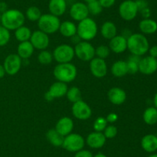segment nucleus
<instances>
[{"mask_svg":"<svg viewBox=\"0 0 157 157\" xmlns=\"http://www.w3.org/2000/svg\"><path fill=\"white\" fill-rule=\"evenodd\" d=\"M83 1L84 2V3H85V4H89V3L93 2L96 1V0H83Z\"/></svg>","mask_w":157,"mask_h":157,"instance_id":"obj_51","label":"nucleus"},{"mask_svg":"<svg viewBox=\"0 0 157 157\" xmlns=\"http://www.w3.org/2000/svg\"><path fill=\"white\" fill-rule=\"evenodd\" d=\"M148 157H157V153H153L150 155H149Z\"/></svg>","mask_w":157,"mask_h":157,"instance_id":"obj_52","label":"nucleus"},{"mask_svg":"<svg viewBox=\"0 0 157 157\" xmlns=\"http://www.w3.org/2000/svg\"><path fill=\"white\" fill-rule=\"evenodd\" d=\"M98 27L93 18L87 17L79 22L77 26V35L82 41H90L97 36Z\"/></svg>","mask_w":157,"mask_h":157,"instance_id":"obj_4","label":"nucleus"},{"mask_svg":"<svg viewBox=\"0 0 157 157\" xmlns=\"http://www.w3.org/2000/svg\"><path fill=\"white\" fill-rule=\"evenodd\" d=\"M140 58V56L132 55L131 56L129 57L128 60L126 61L127 66V72L129 74L133 75L139 72V62Z\"/></svg>","mask_w":157,"mask_h":157,"instance_id":"obj_31","label":"nucleus"},{"mask_svg":"<svg viewBox=\"0 0 157 157\" xmlns=\"http://www.w3.org/2000/svg\"><path fill=\"white\" fill-rule=\"evenodd\" d=\"M71 112L74 117L79 120L88 119L92 115V109L90 106L82 99L73 103Z\"/></svg>","mask_w":157,"mask_h":157,"instance_id":"obj_10","label":"nucleus"},{"mask_svg":"<svg viewBox=\"0 0 157 157\" xmlns=\"http://www.w3.org/2000/svg\"><path fill=\"white\" fill-rule=\"evenodd\" d=\"M110 49L108 47V46H105V45H101V46H98L95 48V55L96 57L100 58H103L105 59L106 58L110 55Z\"/></svg>","mask_w":157,"mask_h":157,"instance_id":"obj_35","label":"nucleus"},{"mask_svg":"<svg viewBox=\"0 0 157 157\" xmlns=\"http://www.w3.org/2000/svg\"><path fill=\"white\" fill-rule=\"evenodd\" d=\"M48 9L51 14L57 17L64 15L67 9L66 0H50L48 2Z\"/></svg>","mask_w":157,"mask_h":157,"instance_id":"obj_22","label":"nucleus"},{"mask_svg":"<svg viewBox=\"0 0 157 157\" xmlns=\"http://www.w3.org/2000/svg\"><path fill=\"white\" fill-rule=\"evenodd\" d=\"M139 12H140L141 15L144 17V18H149L150 17V15H151V10H150V9L149 7L142 9Z\"/></svg>","mask_w":157,"mask_h":157,"instance_id":"obj_44","label":"nucleus"},{"mask_svg":"<svg viewBox=\"0 0 157 157\" xmlns=\"http://www.w3.org/2000/svg\"><path fill=\"white\" fill-rule=\"evenodd\" d=\"M41 12L37 6H30L25 12V18L31 22H38L41 16Z\"/></svg>","mask_w":157,"mask_h":157,"instance_id":"obj_32","label":"nucleus"},{"mask_svg":"<svg viewBox=\"0 0 157 157\" xmlns=\"http://www.w3.org/2000/svg\"><path fill=\"white\" fill-rule=\"evenodd\" d=\"M107 125H108V123H107L106 118L102 116H99L94 122L93 128L94 129V131H96V132H103L104 129H105V128L107 126Z\"/></svg>","mask_w":157,"mask_h":157,"instance_id":"obj_36","label":"nucleus"},{"mask_svg":"<svg viewBox=\"0 0 157 157\" xmlns=\"http://www.w3.org/2000/svg\"><path fill=\"white\" fill-rule=\"evenodd\" d=\"M157 71V58L150 55L141 58L139 62V72L150 75Z\"/></svg>","mask_w":157,"mask_h":157,"instance_id":"obj_16","label":"nucleus"},{"mask_svg":"<svg viewBox=\"0 0 157 157\" xmlns=\"http://www.w3.org/2000/svg\"><path fill=\"white\" fill-rule=\"evenodd\" d=\"M35 48L33 47L30 41L21 42L18 44L17 48V54L21 59H28L34 53Z\"/></svg>","mask_w":157,"mask_h":157,"instance_id":"obj_24","label":"nucleus"},{"mask_svg":"<svg viewBox=\"0 0 157 157\" xmlns=\"http://www.w3.org/2000/svg\"><path fill=\"white\" fill-rule=\"evenodd\" d=\"M46 138L48 141L55 147H60L62 146L63 141H64V136L58 133L55 129H51L46 133Z\"/></svg>","mask_w":157,"mask_h":157,"instance_id":"obj_29","label":"nucleus"},{"mask_svg":"<svg viewBox=\"0 0 157 157\" xmlns=\"http://www.w3.org/2000/svg\"><path fill=\"white\" fill-rule=\"evenodd\" d=\"M53 58L58 63L71 62L75 58V49L68 44H61L54 49Z\"/></svg>","mask_w":157,"mask_h":157,"instance_id":"obj_6","label":"nucleus"},{"mask_svg":"<svg viewBox=\"0 0 157 157\" xmlns=\"http://www.w3.org/2000/svg\"><path fill=\"white\" fill-rule=\"evenodd\" d=\"M153 104H154V107H156L157 109V92L153 97Z\"/></svg>","mask_w":157,"mask_h":157,"instance_id":"obj_49","label":"nucleus"},{"mask_svg":"<svg viewBox=\"0 0 157 157\" xmlns=\"http://www.w3.org/2000/svg\"><path fill=\"white\" fill-rule=\"evenodd\" d=\"M156 151H157V150H156Z\"/></svg>","mask_w":157,"mask_h":157,"instance_id":"obj_54","label":"nucleus"},{"mask_svg":"<svg viewBox=\"0 0 157 157\" xmlns=\"http://www.w3.org/2000/svg\"><path fill=\"white\" fill-rule=\"evenodd\" d=\"M139 29L144 35H152L157 32V22L152 18H144L139 23Z\"/></svg>","mask_w":157,"mask_h":157,"instance_id":"obj_23","label":"nucleus"},{"mask_svg":"<svg viewBox=\"0 0 157 157\" xmlns=\"http://www.w3.org/2000/svg\"><path fill=\"white\" fill-rule=\"evenodd\" d=\"M74 157H94V155L90 150L82 149L75 152Z\"/></svg>","mask_w":157,"mask_h":157,"instance_id":"obj_40","label":"nucleus"},{"mask_svg":"<svg viewBox=\"0 0 157 157\" xmlns=\"http://www.w3.org/2000/svg\"><path fill=\"white\" fill-rule=\"evenodd\" d=\"M98 1H99L101 6L103 8H105V9L112 7L116 2V0H98Z\"/></svg>","mask_w":157,"mask_h":157,"instance_id":"obj_41","label":"nucleus"},{"mask_svg":"<svg viewBox=\"0 0 157 157\" xmlns=\"http://www.w3.org/2000/svg\"><path fill=\"white\" fill-rule=\"evenodd\" d=\"M110 71H111V73L113 76L117 77V78H121V77L124 76L127 74H128L127 62L124 61V60H118V61H116L111 66Z\"/></svg>","mask_w":157,"mask_h":157,"instance_id":"obj_27","label":"nucleus"},{"mask_svg":"<svg viewBox=\"0 0 157 157\" xmlns=\"http://www.w3.org/2000/svg\"><path fill=\"white\" fill-rule=\"evenodd\" d=\"M61 21L59 17L51 13L42 14L38 21V27L39 30L45 32L48 35L55 33L59 30Z\"/></svg>","mask_w":157,"mask_h":157,"instance_id":"obj_5","label":"nucleus"},{"mask_svg":"<svg viewBox=\"0 0 157 157\" xmlns=\"http://www.w3.org/2000/svg\"><path fill=\"white\" fill-rule=\"evenodd\" d=\"M25 16L18 9H8L2 14L1 24L3 27L9 31H15L20 26H24Z\"/></svg>","mask_w":157,"mask_h":157,"instance_id":"obj_2","label":"nucleus"},{"mask_svg":"<svg viewBox=\"0 0 157 157\" xmlns=\"http://www.w3.org/2000/svg\"><path fill=\"white\" fill-rule=\"evenodd\" d=\"M67 89H68V87H67L66 83L57 81L54 83L50 86L48 90L45 92L44 99L47 101L51 102L55 99L62 98L64 95H66Z\"/></svg>","mask_w":157,"mask_h":157,"instance_id":"obj_12","label":"nucleus"},{"mask_svg":"<svg viewBox=\"0 0 157 157\" xmlns=\"http://www.w3.org/2000/svg\"><path fill=\"white\" fill-rule=\"evenodd\" d=\"M101 34L105 39H111L117 35V28L111 21H106L101 27Z\"/></svg>","mask_w":157,"mask_h":157,"instance_id":"obj_25","label":"nucleus"},{"mask_svg":"<svg viewBox=\"0 0 157 157\" xmlns=\"http://www.w3.org/2000/svg\"><path fill=\"white\" fill-rule=\"evenodd\" d=\"M6 74V71H5L4 66H3V65L0 64V78H3Z\"/></svg>","mask_w":157,"mask_h":157,"instance_id":"obj_48","label":"nucleus"},{"mask_svg":"<svg viewBox=\"0 0 157 157\" xmlns=\"http://www.w3.org/2000/svg\"><path fill=\"white\" fill-rule=\"evenodd\" d=\"M29 41L32 43L35 49L41 51L47 49L50 44V38H49L48 35L39 29L32 32Z\"/></svg>","mask_w":157,"mask_h":157,"instance_id":"obj_13","label":"nucleus"},{"mask_svg":"<svg viewBox=\"0 0 157 157\" xmlns=\"http://www.w3.org/2000/svg\"><path fill=\"white\" fill-rule=\"evenodd\" d=\"M74 121L71 118L64 116L58 119L55 125V130L61 134L62 136H66L68 134L71 133L74 129Z\"/></svg>","mask_w":157,"mask_h":157,"instance_id":"obj_19","label":"nucleus"},{"mask_svg":"<svg viewBox=\"0 0 157 157\" xmlns=\"http://www.w3.org/2000/svg\"><path fill=\"white\" fill-rule=\"evenodd\" d=\"M135 2H136L138 9H139V12L145 8L149 7V3L147 0H135Z\"/></svg>","mask_w":157,"mask_h":157,"instance_id":"obj_43","label":"nucleus"},{"mask_svg":"<svg viewBox=\"0 0 157 157\" xmlns=\"http://www.w3.org/2000/svg\"><path fill=\"white\" fill-rule=\"evenodd\" d=\"M148 52L150 56L157 58V46H153L150 47Z\"/></svg>","mask_w":157,"mask_h":157,"instance_id":"obj_45","label":"nucleus"},{"mask_svg":"<svg viewBox=\"0 0 157 157\" xmlns=\"http://www.w3.org/2000/svg\"><path fill=\"white\" fill-rule=\"evenodd\" d=\"M53 59V54L47 49L41 50L38 55V62L42 65L50 64L52 62Z\"/></svg>","mask_w":157,"mask_h":157,"instance_id":"obj_34","label":"nucleus"},{"mask_svg":"<svg viewBox=\"0 0 157 157\" xmlns=\"http://www.w3.org/2000/svg\"><path fill=\"white\" fill-rule=\"evenodd\" d=\"M74 49L75 56L83 62H90L95 57V48L87 41H81L75 45Z\"/></svg>","mask_w":157,"mask_h":157,"instance_id":"obj_8","label":"nucleus"},{"mask_svg":"<svg viewBox=\"0 0 157 157\" xmlns=\"http://www.w3.org/2000/svg\"><path fill=\"white\" fill-rule=\"evenodd\" d=\"M120 16L125 21H132L139 12L136 2L133 0H124L120 4L118 8Z\"/></svg>","mask_w":157,"mask_h":157,"instance_id":"obj_9","label":"nucleus"},{"mask_svg":"<svg viewBox=\"0 0 157 157\" xmlns=\"http://www.w3.org/2000/svg\"><path fill=\"white\" fill-rule=\"evenodd\" d=\"M108 47L114 53H123L127 49V38L122 35H117L110 39Z\"/></svg>","mask_w":157,"mask_h":157,"instance_id":"obj_18","label":"nucleus"},{"mask_svg":"<svg viewBox=\"0 0 157 157\" xmlns=\"http://www.w3.org/2000/svg\"><path fill=\"white\" fill-rule=\"evenodd\" d=\"M107 64L103 58L94 57L90 61V70L96 78H103L107 73Z\"/></svg>","mask_w":157,"mask_h":157,"instance_id":"obj_15","label":"nucleus"},{"mask_svg":"<svg viewBox=\"0 0 157 157\" xmlns=\"http://www.w3.org/2000/svg\"><path fill=\"white\" fill-rule=\"evenodd\" d=\"M58 31L64 37L71 38L77 34V26L71 21H64L61 22Z\"/></svg>","mask_w":157,"mask_h":157,"instance_id":"obj_26","label":"nucleus"},{"mask_svg":"<svg viewBox=\"0 0 157 157\" xmlns=\"http://www.w3.org/2000/svg\"><path fill=\"white\" fill-rule=\"evenodd\" d=\"M32 32L31 29L27 26H20L17 29L15 30V37L18 42H21L29 41L30 40L31 36H32Z\"/></svg>","mask_w":157,"mask_h":157,"instance_id":"obj_30","label":"nucleus"},{"mask_svg":"<svg viewBox=\"0 0 157 157\" xmlns=\"http://www.w3.org/2000/svg\"><path fill=\"white\" fill-rule=\"evenodd\" d=\"M140 144L145 152L153 153L157 150V135L154 134L145 135L141 139Z\"/></svg>","mask_w":157,"mask_h":157,"instance_id":"obj_21","label":"nucleus"},{"mask_svg":"<svg viewBox=\"0 0 157 157\" xmlns=\"http://www.w3.org/2000/svg\"><path fill=\"white\" fill-rule=\"evenodd\" d=\"M87 6L89 11V14H91L93 15H98L101 14L102 12L103 9H104L101 6V5L100 4L98 0H96V1L87 4Z\"/></svg>","mask_w":157,"mask_h":157,"instance_id":"obj_37","label":"nucleus"},{"mask_svg":"<svg viewBox=\"0 0 157 157\" xmlns=\"http://www.w3.org/2000/svg\"><path fill=\"white\" fill-rule=\"evenodd\" d=\"M106 119H107V123H114L115 122L117 121L118 119V115L115 112H110L106 117Z\"/></svg>","mask_w":157,"mask_h":157,"instance_id":"obj_42","label":"nucleus"},{"mask_svg":"<svg viewBox=\"0 0 157 157\" xmlns=\"http://www.w3.org/2000/svg\"><path fill=\"white\" fill-rule=\"evenodd\" d=\"M10 38V31L3 27L2 26H0V47L7 45Z\"/></svg>","mask_w":157,"mask_h":157,"instance_id":"obj_38","label":"nucleus"},{"mask_svg":"<svg viewBox=\"0 0 157 157\" xmlns=\"http://www.w3.org/2000/svg\"><path fill=\"white\" fill-rule=\"evenodd\" d=\"M108 99L112 104L120 106L125 103L127 100V93L120 87H113L107 92Z\"/></svg>","mask_w":157,"mask_h":157,"instance_id":"obj_20","label":"nucleus"},{"mask_svg":"<svg viewBox=\"0 0 157 157\" xmlns=\"http://www.w3.org/2000/svg\"><path fill=\"white\" fill-rule=\"evenodd\" d=\"M150 43L145 35L133 33L127 38V49L132 55L142 56L148 52Z\"/></svg>","mask_w":157,"mask_h":157,"instance_id":"obj_1","label":"nucleus"},{"mask_svg":"<svg viewBox=\"0 0 157 157\" xmlns=\"http://www.w3.org/2000/svg\"><path fill=\"white\" fill-rule=\"evenodd\" d=\"M69 13L72 19L79 22L88 17L89 11L87 4L82 2H78L71 5Z\"/></svg>","mask_w":157,"mask_h":157,"instance_id":"obj_14","label":"nucleus"},{"mask_svg":"<svg viewBox=\"0 0 157 157\" xmlns=\"http://www.w3.org/2000/svg\"><path fill=\"white\" fill-rule=\"evenodd\" d=\"M71 42L73 43H75V45H77L78 44V43H79L81 41H82V40L81 39V38H80L79 36H78V35H73V36L72 37H71Z\"/></svg>","mask_w":157,"mask_h":157,"instance_id":"obj_47","label":"nucleus"},{"mask_svg":"<svg viewBox=\"0 0 157 157\" xmlns=\"http://www.w3.org/2000/svg\"><path fill=\"white\" fill-rule=\"evenodd\" d=\"M117 132L118 130L116 126H113V125H107L103 133H104L106 139H113L117 135Z\"/></svg>","mask_w":157,"mask_h":157,"instance_id":"obj_39","label":"nucleus"},{"mask_svg":"<svg viewBox=\"0 0 157 157\" xmlns=\"http://www.w3.org/2000/svg\"><path fill=\"white\" fill-rule=\"evenodd\" d=\"M8 5L5 2H0V13L2 14L6 11L8 10Z\"/></svg>","mask_w":157,"mask_h":157,"instance_id":"obj_46","label":"nucleus"},{"mask_svg":"<svg viewBox=\"0 0 157 157\" xmlns=\"http://www.w3.org/2000/svg\"><path fill=\"white\" fill-rule=\"evenodd\" d=\"M143 119L146 124L153 126L157 123V109L154 106H150L144 110Z\"/></svg>","mask_w":157,"mask_h":157,"instance_id":"obj_28","label":"nucleus"},{"mask_svg":"<svg viewBox=\"0 0 157 157\" xmlns=\"http://www.w3.org/2000/svg\"><path fill=\"white\" fill-rule=\"evenodd\" d=\"M107 139L101 132H94L88 134L85 139V143L91 149H101L105 145Z\"/></svg>","mask_w":157,"mask_h":157,"instance_id":"obj_17","label":"nucleus"},{"mask_svg":"<svg viewBox=\"0 0 157 157\" xmlns=\"http://www.w3.org/2000/svg\"><path fill=\"white\" fill-rule=\"evenodd\" d=\"M85 145V139L81 135L78 133L68 134L64 137L62 147L71 152H76L84 149Z\"/></svg>","mask_w":157,"mask_h":157,"instance_id":"obj_7","label":"nucleus"},{"mask_svg":"<svg viewBox=\"0 0 157 157\" xmlns=\"http://www.w3.org/2000/svg\"><path fill=\"white\" fill-rule=\"evenodd\" d=\"M94 157H107L105 154L101 153V152H99V153H97L96 155H94Z\"/></svg>","mask_w":157,"mask_h":157,"instance_id":"obj_50","label":"nucleus"},{"mask_svg":"<svg viewBox=\"0 0 157 157\" xmlns=\"http://www.w3.org/2000/svg\"><path fill=\"white\" fill-rule=\"evenodd\" d=\"M1 16H2V14L0 13V23H1Z\"/></svg>","mask_w":157,"mask_h":157,"instance_id":"obj_53","label":"nucleus"},{"mask_svg":"<svg viewBox=\"0 0 157 157\" xmlns=\"http://www.w3.org/2000/svg\"><path fill=\"white\" fill-rule=\"evenodd\" d=\"M22 64V59L18 56V54H9L5 58L3 66L6 73L9 75H14L19 72Z\"/></svg>","mask_w":157,"mask_h":157,"instance_id":"obj_11","label":"nucleus"},{"mask_svg":"<svg viewBox=\"0 0 157 157\" xmlns=\"http://www.w3.org/2000/svg\"><path fill=\"white\" fill-rule=\"evenodd\" d=\"M66 96L71 103H75L81 99V92L79 88L76 86H72L67 89Z\"/></svg>","mask_w":157,"mask_h":157,"instance_id":"obj_33","label":"nucleus"},{"mask_svg":"<svg viewBox=\"0 0 157 157\" xmlns=\"http://www.w3.org/2000/svg\"><path fill=\"white\" fill-rule=\"evenodd\" d=\"M54 76L58 81L64 83L73 82L78 75L77 68L73 63H58L53 71Z\"/></svg>","mask_w":157,"mask_h":157,"instance_id":"obj_3","label":"nucleus"}]
</instances>
